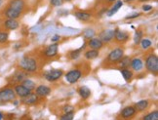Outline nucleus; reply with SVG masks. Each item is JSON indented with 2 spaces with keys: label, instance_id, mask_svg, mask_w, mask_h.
I'll return each mask as SVG.
<instances>
[{
  "label": "nucleus",
  "instance_id": "21",
  "mask_svg": "<svg viewBox=\"0 0 158 120\" xmlns=\"http://www.w3.org/2000/svg\"><path fill=\"white\" fill-rule=\"evenodd\" d=\"M77 92L79 94V96L81 97V99L83 100H87L90 98L91 96V90L87 87V86H81L77 89Z\"/></svg>",
  "mask_w": 158,
  "mask_h": 120
},
{
  "label": "nucleus",
  "instance_id": "34",
  "mask_svg": "<svg viewBox=\"0 0 158 120\" xmlns=\"http://www.w3.org/2000/svg\"><path fill=\"white\" fill-rule=\"evenodd\" d=\"M9 38V33L7 31H0V43H5Z\"/></svg>",
  "mask_w": 158,
  "mask_h": 120
},
{
  "label": "nucleus",
  "instance_id": "39",
  "mask_svg": "<svg viewBox=\"0 0 158 120\" xmlns=\"http://www.w3.org/2000/svg\"><path fill=\"white\" fill-rule=\"evenodd\" d=\"M60 34H54L53 36L51 37V41L52 42H58V41H60Z\"/></svg>",
  "mask_w": 158,
  "mask_h": 120
},
{
  "label": "nucleus",
  "instance_id": "12",
  "mask_svg": "<svg viewBox=\"0 0 158 120\" xmlns=\"http://www.w3.org/2000/svg\"><path fill=\"white\" fill-rule=\"evenodd\" d=\"M14 91L18 97H20V98H23V97H26V96H27L28 94L31 93V91H30L29 89H27L26 86H23L22 83L17 84V85L14 87Z\"/></svg>",
  "mask_w": 158,
  "mask_h": 120
},
{
  "label": "nucleus",
  "instance_id": "7",
  "mask_svg": "<svg viewBox=\"0 0 158 120\" xmlns=\"http://www.w3.org/2000/svg\"><path fill=\"white\" fill-rule=\"evenodd\" d=\"M58 52H59V44L57 42H53V44H50L49 46H47L45 48L43 54L47 58H54L58 55Z\"/></svg>",
  "mask_w": 158,
  "mask_h": 120
},
{
  "label": "nucleus",
  "instance_id": "43",
  "mask_svg": "<svg viewBox=\"0 0 158 120\" xmlns=\"http://www.w3.org/2000/svg\"><path fill=\"white\" fill-rule=\"evenodd\" d=\"M70 1H72V0H64V2H70Z\"/></svg>",
  "mask_w": 158,
  "mask_h": 120
},
{
  "label": "nucleus",
  "instance_id": "19",
  "mask_svg": "<svg viewBox=\"0 0 158 120\" xmlns=\"http://www.w3.org/2000/svg\"><path fill=\"white\" fill-rule=\"evenodd\" d=\"M130 67L132 68L133 70L141 71L143 68V63L139 58H134V59H131Z\"/></svg>",
  "mask_w": 158,
  "mask_h": 120
},
{
  "label": "nucleus",
  "instance_id": "23",
  "mask_svg": "<svg viewBox=\"0 0 158 120\" xmlns=\"http://www.w3.org/2000/svg\"><path fill=\"white\" fill-rule=\"evenodd\" d=\"M99 55H100L99 50L91 49V48H90L89 50H87L86 52H85L84 57L86 58L87 60H95V59H97V58L99 57Z\"/></svg>",
  "mask_w": 158,
  "mask_h": 120
},
{
  "label": "nucleus",
  "instance_id": "25",
  "mask_svg": "<svg viewBox=\"0 0 158 120\" xmlns=\"http://www.w3.org/2000/svg\"><path fill=\"white\" fill-rule=\"evenodd\" d=\"M85 47V45H83L82 47H80L79 49L76 50H72L69 53V58L70 60H77L79 58V56L81 55V51L83 50V48Z\"/></svg>",
  "mask_w": 158,
  "mask_h": 120
},
{
  "label": "nucleus",
  "instance_id": "38",
  "mask_svg": "<svg viewBox=\"0 0 158 120\" xmlns=\"http://www.w3.org/2000/svg\"><path fill=\"white\" fill-rule=\"evenodd\" d=\"M142 9H143V11H144V12H148V11H150V10H152V9H153V7H152V6H151V5L144 4V5H143Z\"/></svg>",
  "mask_w": 158,
  "mask_h": 120
},
{
  "label": "nucleus",
  "instance_id": "35",
  "mask_svg": "<svg viewBox=\"0 0 158 120\" xmlns=\"http://www.w3.org/2000/svg\"><path fill=\"white\" fill-rule=\"evenodd\" d=\"M64 3V0H50V4L54 7H60Z\"/></svg>",
  "mask_w": 158,
  "mask_h": 120
},
{
  "label": "nucleus",
  "instance_id": "45",
  "mask_svg": "<svg viewBox=\"0 0 158 120\" xmlns=\"http://www.w3.org/2000/svg\"><path fill=\"white\" fill-rule=\"evenodd\" d=\"M2 3V0H0V4H1Z\"/></svg>",
  "mask_w": 158,
  "mask_h": 120
},
{
  "label": "nucleus",
  "instance_id": "5",
  "mask_svg": "<svg viewBox=\"0 0 158 120\" xmlns=\"http://www.w3.org/2000/svg\"><path fill=\"white\" fill-rule=\"evenodd\" d=\"M82 75H83L82 71L80 69L74 68V69H71V70L68 71V72L64 74V78H65V80L68 83L74 84L81 78Z\"/></svg>",
  "mask_w": 158,
  "mask_h": 120
},
{
  "label": "nucleus",
  "instance_id": "13",
  "mask_svg": "<svg viewBox=\"0 0 158 120\" xmlns=\"http://www.w3.org/2000/svg\"><path fill=\"white\" fill-rule=\"evenodd\" d=\"M34 91H35V94L37 95L38 97H40V98H45V97H47L48 95L51 94L52 90H51L50 87H48L46 85H39L37 87H35Z\"/></svg>",
  "mask_w": 158,
  "mask_h": 120
},
{
  "label": "nucleus",
  "instance_id": "44",
  "mask_svg": "<svg viewBox=\"0 0 158 120\" xmlns=\"http://www.w3.org/2000/svg\"><path fill=\"white\" fill-rule=\"evenodd\" d=\"M126 1H128V2H132V1H134V0H126Z\"/></svg>",
  "mask_w": 158,
  "mask_h": 120
},
{
  "label": "nucleus",
  "instance_id": "4",
  "mask_svg": "<svg viewBox=\"0 0 158 120\" xmlns=\"http://www.w3.org/2000/svg\"><path fill=\"white\" fill-rule=\"evenodd\" d=\"M123 56H124L123 48L117 47V48H115V49H113L109 52L108 56L106 58V61L110 64H117L120 60L122 59Z\"/></svg>",
  "mask_w": 158,
  "mask_h": 120
},
{
  "label": "nucleus",
  "instance_id": "24",
  "mask_svg": "<svg viewBox=\"0 0 158 120\" xmlns=\"http://www.w3.org/2000/svg\"><path fill=\"white\" fill-rule=\"evenodd\" d=\"M120 72H121V75H122V77L124 78V80L126 81V82H129V81H131L132 80V78H133V71L132 70H130V69H128L127 68H122L120 70Z\"/></svg>",
  "mask_w": 158,
  "mask_h": 120
},
{
  "label": "nucleus",
  "instance_id": "40",
  "mask_svg": "<svg viewBox=\"0 0 158 120\" xmlns=\"http://www.w3.org/2000/svg\"><path fill=\"white\" fill-rule=\"evenodd\" d=\"M107 2H109V3H113V2H115L116 0H106Z\"/></svg>",
  "mask_w": 158,
  "mask_h": 120
},
{
  "label": "nucleus",
  "instance_id": "28",
  "mask_svg": "<svg viewBox=\"0 0 158 120\" xmlns=\"http://www.w3.org/2000/svg\"><path fill=\"white\" fill-rule=\"evenodd\" d=\"M26 76H27L26 72H23V71H18V72H16L13 75V79H14L15 82L20 83V82H22L23 79L26 78Z\"/></svg>",
  "mask_w": 158,
  "mask_h": 120
},
{
  "label": "nucleus",
  "instance_id": "1",
  "mask_svg": "<svg viewBox=\"0 0 158 120\" xmlns=\"http://www.w3.org/2000/svg\"><path fill=\"white\" fill-rule=\"evenodd\" d=\"M20 68L26 72H34V71L37 70L38 65L37 63L33 59V58H29V57H25L23 58L20 61Z\"/></svg>",
  "mask_w": 158,
  "mask_h": 120
},
{
  "label": "nucleus",
  "instance_id": "32",
  "mask_svg": "<svg viewBox=\"0 0 158 120\" xmlns=\"http://www.w3.org/2000/svg\"><path fill=\"white\" fill-rule=\"evenodd\" d=\"M143 120H158V111L154 110V111H151L149 112L148 114L144 115L143 117Z\"/></svg>",
  "mask_w": 158,
  "mask_h": 120
},
{
  "label": "nucleus",
  "instance_id": "31",
  "mask_svg": "<svg viewBox=\"0 0 158 120\" xmlns=\"http://www.w3.org/2000/svg\"><path fill=\"white\" fill-rule=\"evenodd\" d=\"M139 44H141V46L143 50H148V48H150L151 46H152V42H151V40H149L148 38H142Z\"/></svg>",
  "mask_w": 158,
  "mask_h": 120
},
{
  "label": "nucleus",
  "instance_id": "29",
  "mask_svg": "<svg viewBox=\"0 0 158 120\" xmlns=\"http://www.w3.org/2000/svg\"><path fill=\"white\" fill-rule=\"evenodd\" d=\"M143 36V32L141 29H138L135 32V35H134V44L135 45H139V42H141L142 38Z\"/></svg>",
  "mask_w": 158,
  "mask_h": 120
},
{
  "label": "nucleus",
  "instance_id": "18",
  "mask_svg": "<svg viewBox=\"0 0 158 120\" xmlns=\"http://www.w3.org/2000/svg\"><path fill=\"white\" fill-rule=\"evenodd\" d=\"M88 46L91 48V49H96V50H100L104 46V42H102L100 38H90L88 40Z\"/></svg>",
  "mask_w": 158,
  "mask_h": 120
},
{
  "label": "nucleus",
  "instance_id": "26",
  "mask_svg": "<svg viewBox=\"0 0 158 120\" xmlns=\"http://www.w3.org/2000/svg\"><path fill=\"white\" fill-rule=\"evenodd\" d=\"M130 63H131V59H130V57L123 56L122 59H121L117 64H118V65H119L120 68H129V67H130Z\"/></svg>",
  "mask_w": 158,
  "mask_h": 120
},
{
  "label": "nucleus",
  "instance_id": "9",
  "mask_svg": "<svg viewBox=\"0 0 158 120\" xmlns=\"http://www.w3.org/2000/svg\"><path fill=\"white\" fill-rule=\"evenodd\" d=\"M137 114V110L134 107V106H125L124 109L121 110L120 112V116L124 118V119H130L133 118Z\"/></svg>",
  "mask_w": 158,
  "mask_h": 120
},
{
  "label": "nucleus",
  "instance_id": "2",
  "mask_svg": "<svg viewBox=\"0 0 158 120\" xmlns=\"http://www.w3.org/2000/svg\"><path fill=\"white\" fill-rule=\"evenodd\" d=\"M145 68L150 73L157 75L158 73V58L155 54H149L145 59Z\"/></svg>",
  "mask_w": 158,
  "mask_h": 120
},
{
  "label": "nucleus",
  "instance_id": "6",
  "mask_svg": "<svg viewBox=\"0 0 158 120\" xmlns=\"http://www.w3.org/2000/svg\"><path fill=\"white\" fill-rule=\"evenodd\" d=\"M44 77L47 81L49 82H54V81H57L59 80L60 77L64 75V71L62 69H50L48 71H45L44 72Z\"/></svg>",
  "mask_w": 158,
  "mask_h": 120
},
{
  "label": "nucleus",
  "instance_id": "41",
  "mask_svg": "<svg viewBox=\"0 0 158 120\" xmlns=\"http://www.w3.org/2000/svg\"><path fill=\"white\" fill-rule=\"evenodd\" d=\"M3 118V114H2V112L0 111V119H2Z\"/></svg>",
  "mask_w": 158,
  "mask_h": 120
},
{
  "label": "nucleus",
  "instance_id": "33",
  "mask_svg": "<svg viewBox=\"0 0 158 120\" xmlns=\"http://www.w3.org/2000/svg\"><path fill=\"white\" fill-rule=\"evenodd\" d=\"M74 118V111L72 112H64V114L60 116V119L62 120H72Z\"/></svg>",
  "mask_w": 158,
  "mask_h": 120
},
{
  "label": "nucleus",
  "instance_id": "27",
  "mask_svg": "<svg viewBox=\"0 0 158 120\" xmlns=\"http://www.w3.org/2000/svg\"><path fill=\"white\" fill-rule=\"evenodd\" d=\"M23 86H26L27 89H29L30 91H34V89H35V83L34 81H32L31 79H28V78H25L22 82H21Z\"/></svg>",
  "mask_w": 158,
  "mask_h": 120
},
{
  "label": "nucleus",
  "instance_id": "30",
  "mask_svg": "<svg viewBox=\"0 0 158 120\" xmlns=\"http://www.w3.org/2000/svg\"><path fill=\"white\" fill-rule=\"evenodd\" d=\"M96 34V31H94V28H91V27H88L86 29H84L83 31V36L87 39H90L92 38L93 36H95Z\"/></svg>",
  "mask_w": 158,
  "mask_h": 120
},
{
  "label": "nucleus",
  "instance_id": "17",
  "mask_svg": "<svg viewBox=\"0 0 158 120\" xmlns=\"http://www.w3.org/2000/svg\"><path fill=\"white\" fill-rule=\"evenodd\" d=\"M74 16L77 20L84 22V23H87L91 20L92 18V14L88 13V12H85V11H76L74 12Z\"/></svg>",
  "mask_w": 158,
  "mask_h": 120
},
{
  "label": "nucleus",
  "instance_id": "10",
  "mask_svg": "<svg viewBox=\"0 0 158 120\" xmlns=\"http://www.w3.org/2000/svg\"><path fill=\"white\" fill-rule=\"evenodd\" d=\"M129 33L126 32L124 31H120V29L117 27L115 28V34H114V39L116 42H119V43H124L127 40L129 39Z\"/></svg>",
  "mask_w": 158,
  "mask_h": 120
},
{
  "label": "nucleus",
  "instance_id": "22",
  "mask_svg": "<svg viewBox=\"0 0 158 120\" xmlns=\"http://www.w3.org/2000/svg\"><path fill=\"white\" fill-rule=\"evenodd\" d=\"M148 106H149V101L148 100H142V101H138V103H136L134 107L136 109L137 112H142L147 110Z\"/></svg>",
  "mask_w": 158,
  "mask_h": 120
},
{
  "label": "nucleus",
  "instance_id": "8",
  "mask_svg": "<svg viewBox=\"0 0 158 120\" xmlns=\"http://www.w3.org/2000/svg\"><path fill=\"white\" fill-rule=\"evenodd\" d=\"M115 34V29H104L102 31L99 33V38L104 42V43H107V42L111 41L114 38Z\"/></svg>",
  "mask_w": 158,
  "mask_h": 120
},
{
  "label": "nucleus",
  "instance_id": "11",
  "mask_svg": "<svg viewBox=\"0 0 158 120\" xmlns=\"http://www.w3.org/2000/svg\"><path fill=\"white\" fill-rule=\"evenodd\" d=\"M38 100H39V97L35 93H30L27 96H26V97L22 98L21 103L26 106H30V105L36 104L38 101Z\"/></svg>",
  "mask_w": 158,
  "mask_h": 120
},
{
  "label": "nucleus",
  "instance_id": "16",
  "mask_svg": "<svg viewBox=\"0 0 158 120\" xmlns=\"http://www.w3.org/2000/svg\"><path fill=\"white\" fill-rule=\"evenodd\" d=\"M3 26L8 31H16L20 27V23L17 21V19H7L5 20Z\"/></svg>",
  "mask_w": 158,
  "mask_h": 120
},
{
  "label": "nucleus",
  "instance_id": "3",
  "mask_svg": "<svg viewBox=\"0 0 158 120\" xmlns=\"http://www.w3.org/2000/svg\"><path fill=\"white\" fill-rule=\"evenodd\" d=\"M17 97V95L13 88L6 87L0 90V104H7L13 101Z\"/></svg>",
  "mask_w": 158,
  "mask_h": 120
},
{
  "label": "nucleus",
  "instance_id": "15",
  "mask_svg": "<svg viewBox=\"0 0 158 120\" xmlns=\"http://www.w3.org/2000/svg\"><path fill=\"white\" fill-rule=\"evenodd\" d=\"M8 6L15 10L23 12L26 8V2H25V0H10Z\"/></svg>",
  "mask_w": 158,
  "mask_h": 120
},
{
  "label": "nucleus",
  "instance_id": "42",
  "mask_svg": "<svg viewBox=\"0 0 158 120\" xmlns=\"http://www.w3.org/2000/svg\"><path fill=\"white\" fill-rule=\"evenodd\" d=\"M139 1H141V2H144V1H148V0H139Z\"/></svg>",
  "mask_w": 158,
  "mask_h": 120
},
{
  "label": "nucleus",
  "instance_id": "37",
  "mask_svg": "<svg viewBox=\"0 0 158 120\" xmlns=\"http://www.w3.org/2000/svg\"><path fill=\"white\" fill-rule=\"evenodd\" d=\"M63 110H64V112H72V111H74V107L72 106H64Z\"/></svg>",
  "mask_w": 158,
  "mask_h": 120
},
{
  "label": "nucleus",
  "instance_id": "36",
  "mask_svg": "<svg viewBox=\"0 0 158 120\" xmlns=\"http://www.w3.org/2000/svg\"><path fill=\"white\" fill-rule=\"evenodd\" d=\"M141 15H142L141 13H138V12H134L133 14H130V15H128V16H126L125 19H126V20H132V19H136V18L139 17Z\"/></svg>",
  "mask_w": 158,
  "mask_h": 120
},
{
  "label": "nucleus",
  "instance_id": "20",
  "mask_svg": "<svg viewBox=\"0 0 158 120\" xmlns=\"http://www.w3.org/2000/svg\"><path fill=\"white\" fill-rule=\"evenodd\" d=\"M123 6V1H121V0H116L114 3V5L112 6V8L111 9H109L107 10L106 12V16L107 17H112L113 15H115L117 13V11L122 7Z\"/></svg>",
  "mask_w": 158,
  "mask_h": 120
},
{
  "label": "nucleus",
  "instance_id": "14",
  "mask_svg": "<svg viewBox=\"0 0 158 120\" xmlns=\"http://www.w3.org/2000/svg\"><path fill=\"white\" fill-rule=\"evenodd\" d=\"M3 13H4V16L7 18V19H19L23 12L15 10V9L11 8V7H9V6H8V7L4 10Z\"/></svg>",
  "mask_w": 158,
  "mask_h": 120
}]
</instances>
